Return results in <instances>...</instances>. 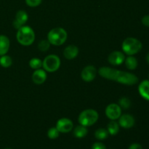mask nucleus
Instances as JSON below:
<instances>
[{
	"instance_id": "obj_1",
	"label": "nucleus",
	"mask_w": 149,
	"mask_h": 149,
	"mask_svg": "<svg viewBox=\"0 0 149 149\" xmlns=\"http://www.w3.org/2000/svg\"><path fill=\"white\" fill-rule=\"evenodd\" d=\"M98 74L103 78L126 85H133L138 82V77L135 74L127 71H119L110 67H101L99 68Z\"/></svg>"
},
{
	"instance_id": "obj_2",
	"label": "nucleus",
	"mask_w": 149,
	"mask_h": 149,
	"mask_svg": "<svg viewBox=\"0 0 149 149\" xmlns=\"http://www.w3.org/2000/svg\"><path fill=\"white\" fill-rule=\"evenodd\" d=\"M17 42L23 46H30L35 40L34 31L29 26H23L16 33Z\"/></svg>"
},
{
	"instance_id": "obj_3",
	"label": "nucleus",
	"mask_w": 149,
	"mask_h": 149,
	"mask_svg": "<svg viewBox=\"0 0 149 149\" xmlns=\"http://www.w3.org/2000/svg\"><path fill=\"white\" fill-rule=\"evenodd\" d=\"M68 37L66 31L61 27L54 28L49 31L47 34V40L54 46H61L64 44Z\"/></svg>"
},
{
	"instance_id": "obj_4",
	"label": "nucleus",
	"mask_w": 149,
	"mask_h": 149,
	"mask_svg": "<svg viewBox=\"0 0 149 149\" xmlns=\"http://www.w3.org/2000/svg\"><path fill=\"white\" fill-rule=\"evenodd\" d=\"M122 50L128 55L138 53L142 49L143 45L140 40L134 37H128L122 42Z\"/></svg>"
},
{
	"instance_id": "obj_5",
	"label": "nucleus",
	"mask_w": 149,
	"mask_h": 149,
	"mask_svg": "<svg viewBox=\"0 0 149 149\" xmlns=\"http://www.w3.org/2000/svg\"><path fill=\"white\" fill-rule=\"evenodd\" d=\"M99 114L95 109H85L79 115L78 121L80 125L85 127L93 125L98 120Z\"/></svg>"
},
{
	"instance_id": "obj_6",
	"label": "nucleus",
	"mask_w": 149,
	"mask_h": 149,
	"mask_svg": "<svg viewBox=\"0 0 149 149\" xmlns=\"http://www.w3.org/2000/svg\"><path fill=\"white\" fill-rule=\"evenodd\" d=\"M61 66V59L56 55H49L42 61V67L47 72H55L58 71Z\"/></svg>"
},
{
	"instance_id": "obj_7",
	"label": "nucleus",
	"mask_w": 149,
	"mask_h": 149,
	"mask_svg": "<svg viewBox=\"0 0 149 149\" xmlns=\"http://www.w3.org/2000/svg\"><path fill=\"white\" fill-rule=\"evenodd\" d=\"M106 116L111 120H116L122 115V109L119 104L111 103L108 105L105 111Z\"/></svg>"
},
{
	"instance_id": "obj_8",
	"label": "nucleus",
	"mask_w": 149,
	"mask_h": 149,
	"mask_svg": "<svg viewBox=\"0 0 149 149\" xmlns=\"http://www.w3.org/2000/svg\"><path fill=\"white\" fill-rule=\"evenodd\" d=\"M97 69L94 65H87L81 72V77L86 82L93 81L97 76Z\"/></svg>"
},
{
	"instance_id": "obj_9",
	"label": "nucleus",
	"mask_w": 149,
	"mask_h": 149,
	"mask_svg": "<svg viewBox=\"0 0 149 149\" xmlns=\"http://www.w3.org/2000/svg\"><path fill=\"white\" fill-rule=\"evenodd\" d=\"M60 132L62 133H68L71 132L74 128V124L70 119L68 118H61L57 122L56 127Z\"/></svg>"
},
{
	"instance_id": "obj_10",
	"label": "nucleus",
	"mask_w": 149,
	"mask_h": 149,
	"mask_svg": "<svg viewBox=\"0 0 149 149\" xmlns=\"http://www.w3.org/2000/svg\"><path fill=\"white\" fill-rule=\"evenodd\" d=\"M125 60V55L121 51L115 50L109 54L108 57V61L113 65H122Z\"/></svg>"
},
{
	"instance_id": "obj_11",
	"label": "nucleus",
	"mask_w": 149,
	"mask_h": 149,
	"mask_svg": "<svg viewBox=\"0 0 149 149\" xmlns=\"http://www.w3.org/2000/svg\"><path fill=\"white\" fill-rule=\"evenodd\" d=\"M29 19L28 13L24 10H19L15 15V19L13 20V26L15 29H19L20 27L24 26Z\"/></svg>"
},
{
	"instance_id": "obj_12",
	"label": "nucleus",
	"mask_w": 149,
	"mask_h": 149,
	"mask_svg": "<svg viewBox=\"0 0 149 149\" xmlns=\"http://www.w3.org/2000/svg\"><path fill=\"white\" fill-rule=\"evenodd\" d=\"M119 125L125 129H130L132 128L135 125V119L132 115L129 113H125L123 115H121L119 118Z\"/></svg>"
},
{
	"instance_id": "obj_13",
	"label": "nucleus",
	"mask_w": 149,
	"mask_h": 149,
	"mask_svg": "<svg viewBox=\"0 0 149 149\" xmlns=\"http://www.w3.org/2000/svg\"><path fill=\"white\" fill-rule=\"evenodd\" d=\"M32 81L36 84H42L47 80V73L44 69H36L32 74Z\"/></svg>"
},
{
	"instance_id": "obj_14",
	"label": "nucleus",
	"mask_w": 149,
	"mask_h": 149,
	"mask_svg": "<svg viewBox=\"0 0 149 149\" xmlns=\"http://www.w3.org/2000/svg\"><path fill=\"white\" fill-rule=\"evenodd\" d=\"M79 51V48L76 45H70L64 49L63 56L68 60H73L78 56Z\"/></svg>"
},
{
	"instance_id": "obj_15",
	"label": "nucleus",
	"mask_w": 149,
	"mask_h": 149,
	"mask_svg": "<svg viewBox=\"0 0 149 149\" xmlns=\"http://www.w3.org/2000/svg\"><path fill=\"white\" fill-rule=\"evenodd\" d=\"M138 92L141 97L149 101V80H143L138 86Z\"/></svg>"
},
{
	"instance_id": "obj_16",
	"label": "nucleus",
	"mask_w": 149,
	"mask_h": 149,
	"mask_svg": "<svg viewBox=\"0 0 149 149\" xmlns=\"http://www.w3.org/2000/svg\"><path fill=\"white\" fill-rule=\"evenodd\" d=\"M10 46V39L4 35H0V56L6 55Z\"/></svg>"
},
{
	"instance_id": "obj_17",
	"label": "nucleus",
	"mask_w": 149,
	"mask_h": 149,
	"mask_svg": "<svg viewBox=\"0 0 149 149\" xmlns=\"http://www.w3.org/2000/svg\"><path fill=\"white\" fill-rule=\"evenodd\" d=\"M88 133L87 127L80 125L76 127L74 130V135L77 138H82L85 137Z\"/></svg>"
},
{
	"instance_id": "obj_18",
	"label": "nucleus",
	"mask_w": 149,
	"mask_h": 149,
	"mask_svg": "<svg viewBox=\"0 0 149 149\" xmlns=\"http://www.w3.org/2000/svg\"><path fill=\"white\" fill-rule=\"evenodd\" d=\"M127 68L130 70H135L138 67V60L132 55H128V57L125 58V62Z\"/></svg>"
},
{
	"instance_id": "obj_19",
	"label": "nucleus",
	"mask_w": 149,
	"mask_h": 149,
	"mask_svg": "<svg viewBox=\"0 0 149 149\" xmlns=\"http://www.w3.org/2000/svg\"><path fill=\"white\" fill-rule=\"evenodd\" d=\"M119 125L115 120H111L107 126V130L111 135H116L119 131Z\"/></svg>"
},
{
	"instance_id": "obj_20",
	"label": "nucleus",
	"mask_w": 149,
	"mask_h": 149,
	"mask_svg": "<svg viewBox=\"0 0 149 149\" xmlns=\"http://www.w3.org/2000/svg\"><path fill=\"white\" fill-rule=\"evenodd\" d=\"M109 132L107 130L103 129V128H100L97 129L95 132V137L96 139L100 140V141H103V140L106 139L109 136Z\"/></svg>"
},
{
	"instance_id": "obj_21",
	"label": "nucleus",
	"mask_w": 149,
	"mask_h": 149,
	"mask_svg": "<svg viewBox=\"0 0 149 149\" xmlns=\"http://www.w3.org/2000/svg\"><path fill=\"white\" fill-rule=\"evenodd\" d=\"M13 63V60H12L11 57L9 55H1L0 58V65L4 68H8Z\"/></svg>"
},
{
	"instance_id": "obj_22",
	"label": "nucleus",
	"mask_w": 149,
	"mask_h": 149,
	"mask_svg": "<svg viewBox=\"0 0 149 149\" xmlns=\"http://www.w3.org/2000/svg\"><path fill=\"white\" fill-rule=\"evenodd\" d=\"M29 66L33 70L39 69L42 67V61L39 58H33L29 61Z\"/></svg>"
},
{
	"instance_id": "obj_23",
	"label": "nucleus",
	"mask_w": 149,
	"mask_h": 149,
	"mask_svg": "<svg viewBox=\"0 0 149 149\" xmlns=\"http://www.w3.org/2000/svg\"><path fill=\"white\" fill-rule=\"evenodd\" d=\"M119 106H120L121 109H128L131 106V101L128 97H122L119 100Z\"/></svg>"
},
{
	"instance_id": "obj_24",
	"label": "nucleus",
	"mask_w": 149,
	"mask_h": 149,
	"mask_svg": "<svg viewBox=\"0 0 149 149\" xmlns=\"http://www.w3.org/2000/svg\"><path fill=\"white\" fill-rule=\"evenodd\" d=\"M50 45L49 41L47 39H43V40L40 41L39 43L38 44V49L42 52H47L48 49L50 47Z\"/></svg>"
},
{
	"instance_id": "obj_25",
	"label": "nucleus",
	"mask_w": 149,
	"mask_h": 149,
	"mask_svg": "<svg viewBox=\"0 0 149 149\" xmlns=\"http://www.w3.org/2000/svg\"><path fill=\"white\" fill-rule=\"evenodd\" d=\"M60 132L56 127H51L47 131V136L49 139H56L59 136Z\"/></svg>"
},
{
	"instance_id": "obj_26",
	"label": "nucleus",
	"mask_w": 149,
	"mask_h": 149,
	"mask_svg": "<svg viewBox=\"0 0 149 149\" xmlns=\"http://www.w3.org/2000/svg\"><path fill=\"white\" fill-rule=\"evenodd\" d=\"M42 0H26V4L29 7H36L42 3Z\"/></svg>"
},
{
	"instance_id": "obj_27",
	"label": "nucleus",
	"mask_w": 149,
	"mask_h": 149,
	"mask_svg": "<svg viewBox=\"0 0 149 149\" xmlns=\"http://www.w3.org/2000/svg\"><path fill=\"white\" fill-rule=\"evenodd\" d=\"M91 149H106V146L103 143L100 142H96L92 146Z\"/></svg>"
},
{
	"instance_id": "obj_28",
	"label": "nucleus",
	"mask_w": 149,
	"mask_h": 149,
	"mask_svg": "<svg viewBox=\"0 0 149 149\" xmlns=\"http://www.w3.org/2000/svg\"><path fill=\"white\" fill-rule=\"evenodd\" d=\"M142 23L146 27H149V15H145L142 18Z\"/></svg>"
},
{
	"instance_id": "obj_29",
	"label": "nucleus",
	"mask_w": 149,
	"mask_h": 149,
	"mask_svg": "<svg viewBox=\"0 0 149 149\" xmlns=\"http://www.w3.org/2000/svg\"><path fill=\"white\" fill-rule=\"evenodd\" d=\"M129 149H143L142 146L138 143H132L130 146Z\"/></svg>"
},
{
	"instance_id": "obj_30",
	"label": "nucleus",
	"mask_w": 149,
	"mask_h": 149,
	"mask_svg": "<svg viewBox=\"0 0 149 149\" xmlns=\"http://www.w3.org/2000/svg\"><path fill=\"white\" fill-rule=\"evenodd\" d=\"M146 61H147V62H148V63L149 64V52H148V55H147V56H146Z\"/></svg>"
},
{
	"instance_id": "obj_31",
	"label": "nucleus",
	"mask_w": 149,
	"mask_h": 149,
	"mask_svg": "<svg viewBox=\"0 0 149 149\" xmlns=\"http://www.w3.org/2000/svg\"><path fill=\"white\" fill-rule=\"evenodd\" d=\"M148 77H149V74H148Z\"/></svg>"
},
{
	"instance_id": "obj_32",
	"label": "nucleus",
	"mask_w": 149,
	"mask_h": 149,
	"mask_svg": "<svg viewBox=\"0 0 149 149\" xmlns=\"http://www.w3.org/2000/svg\"><path fill=\"white\" fill-rule=\"evenodd\" d=\"M7 149H10V148H7Z\"/></svg>"
}]
</instances>
